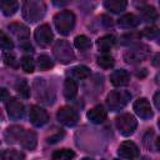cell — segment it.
Masks as SVG:
<instances>
[{"label":"cell","instance_id":"1","mask_svg":"<svg viewBox=\"0 0 160 160\" xmlns=\"http://www.w3.org/2000/svg\"><path fill=\"white\" fill-rule=\"evenodd\" d=\"M55 26L61 35H69L75 25V15L71 11H60L54 18Z\"/></svg>","mask_w":160,"mask_h":160},{"label":"cell","instance_id":"2","mask_svg":"<svg viewBox=\"0 0 160 160\" xmlns=\"http://www.w3.org/2000/svg\"><path fill=\"white\" fill-rule=\"evenodd\" d=\"M22 16L30 22H35L44 16V6L34 0H24L21 6Z\"/></svg>","mask_w":160,"mask_h":160},{"label":"cell","instance_id":"3","mask_svg":"<svg viewBox=\"0 0 160 160\" xmlns=\"http://www.w3.org/2000/svg\"><path fill=\"white\" fill-rule=\"evenodd\" d=\"M115 125H116V129L119 130V132L121 135L130 136L136 130L138 121H136V119L131 114H121L120 116L116 118Z\"/></svg>","mask_w":160,"mask_h":160},{"label":"cell","instance_id":"4","mask_svg":"<svg viewBox=\"0 0 160 160\" xmlns=\"http://www.w3.org/2000/svg\"><path fill=\"white\" fill-rule=\"evenodd\" d=\"M131 95L125 91V90H115V91H111L108 98H106V102H108V106L110 108L111 111H118L120 109H122L130 100Z\"/></svg>","mask_w":160,"mask_h":160},{"label":"cell","instance_id":"5","mask_svg":"<svg viewBox=\"0 0 160 160\" xmlns=\"http://www.w3.org/2000/svg\"><path fill=\"white\" fill-rule=\"evenodd\" d=\"M54 55L61 64H69L75 59L74 51L71 50L69 42L65 40H59L54 45Z\"/></svg>","mask_w":160,"mask_h":160},{"label":"cell","instance_id":"6","mask_svg":"<svg viewBox=\"0 0 160 160\" xmlns=\"http://www.w3.org/2000/svg\"><path fill=\"white\" fill-rule=\"evenodd\" d=\"M56 119L65 126H74L78 122V114L70 106H62L56 112Z\"/></svg>","mask_w":160,"mask_h":160},{"label":"cell","instance_id":"7","mask_svg":"<svg viewBox=\"0 0 160 160\" xmlns=\"http://www.w3.org/2000/svg\"><path fill=\"white\" fill-rule=\"evenodd\" d=\"M146 56H148V48L144 46V45L134 46V48L129 49L128 51H125V54H124V59H125L126 62H129V64L140 62V61H142Z\"/></svg>","mask_w":160,"mask_h":160},{"label":"cell","instance_id":"8","mask_svg":"<svg viewBox=\"0 0 160 160\" xmlns=\"http://www.w3.org/2000/svg\"><path fill=\"white\" fill-rule=\"evenodd\" d=\"M29 119L34 126L40 128V126H44L49 121V115L46 110H44L42 108L38 105H32L29 111Z\"/></svg>","mask_w":160,"mask_h":160},{"label":"cell","instance_id":"9","mask_svg":"<svg viewBox=\"0 0 160 160\" xmlns=\"http://www.w3.org/2000/svg\"><path fill=\"white\" fill-rule=\"evenodd\" d=\"M34 36H35L36 42H38L40 46H42V48L50 45V42L52 41V38H54V36H52L51 28H50L48 24H42V25H40V26L35 30Z\"/></svg>","mask_w":160,"mask_h":160},{"label":"cell","instance_id":"10","mask_svg":"<svg viewBox=\"0 0 160 160\" xmlns=\"http://www.w3.org/2000/svg\"><path fill=\"white\" fill-rule=\"evenodd\" d=\"M132 108H134V111L136 112V115L144 120H148V119L152 118V115H154L151 105L148 101V99H145V98H139L138 100H135Z\"/></svg>","mask_w":160,"mask_h":160},{"label":"cell","instance_id":"11","mask_svg":"<svg viewBox=\"0 0 160 160\" xmlns=\"http://www.w3.org/2000/svg\"><path fill=\"white\" fill-rule=\"evenodd\" d=\"M134 5H135V8L139 10L140 16H141L145 21H154V20L158 19V12H156V10H155L151 5L146 4L145 1L136 0V1L134 2Z\"/></svg>","mask_w":160,"mask_h":160},{"label":"cell","instance_id":"12","mask_svg":"<svg viewBox=\"0 0 160 160\" xmlns=\"http://www.w3.org/2000/svg\"><path fill=\"white\" fill-rule=\"evenodd\" d=\"M6 110L8 114L11 119L14 120H19L22 118L24 115V105L20 100L15 99V98H9L6 101Z\"/></svg>","mask_w":160,"mask_h":160},{"label":"cell","instance_id":"13","mask_svg":"<svg viewBox=\"0 0 160 160\" xmlns=\"http://www.w3.org/2000/svg\"><path fill=\"white\" fill-rule=\"evenodd\" d=\"M118 154L122 159H135L139 156V148L132 141H124L120 144Z\"/></svg>","mask_w":160,"mask_h":160},{"label":"cell","instance_id":"14","mask_svg":"<svg viewBox=\"0 0 160 160\" xmlns=\"http://www.w3.org/2000/svg\"><path fill=\"white\" fill-rule=\"evenodd\" d=\"M86 116H88V119H89L91 122H94V124H101V122H104V121L106 120L108 112H106V110H105L101 105H96V106L91 108V109L88 111Z\"/></svg>","mask_w":160,"mask_h":160},{"label":"cell","instance_id":"15","mask_svg":"<svg viewBox=\"0 0 160 160\" xmlns=\"http://www.w3.org/2000/svg\"><path fill=\"white\" fill-rule=\"evenodd\" d=\"M110 81L114 86H125L130 81V74L124 69L115 70L110 75Z\"/></svg>","mask_w":160,"mask_h":160},{"label":"cell","instance_id":"16","mask_svg":"<svg viewBox=\"0 0 160 160\" xmlns=\"http://www.w3.org/2000/svg\"><path fill=\"white\" fill-rule=\"evenodd\" d=\"M19 141L21 144L22 148L28 149V150H32L35 149L36 146V142H38V138H36V134L31 130H25L22 131V134L20 135L19 138Z\"/></svg>","mask_w":160,"mask_h":160},{"label":"cell","instance_id":"17","mask_svg":"<svg viewBox=\"0 0 160 160\" xmlns=\"http://www.w3.org/2000/svg\"><path fill=\"white\" fill-rule=\"evenodd\" d=\"M119 25L121 28H125V29H132V28H136L139 24H140V18H138L136 15L134 14H125L122 15L120 19H119Z\"/></svg>","mask_w":160,"mask_h":160},{"label":"cell","instance_id":"18","mask_svg":"<svg viewBox=\"0 0 160 160\" xmlns=\"http://www.w3.org/2000/svg\"><path fill=\"white\" fill-rule=\"evenodd\" d=\"M128 0H104V6L115 14H119L126 9Z\"/></svg>","mask_w":160,"mask_h":160},{"label":"cell","instance_id":"19","mask_svg":"<svg viewBox=\"0 0 160 160\" xmlns=\"http://www.w3.org/2000/svg\"><path fill=\"white\" fill-rule=\"evenodd\" d=\"M115 36L114 35H105L96 40V46L101 52H108L115 44Z\"/></svg>","mask_w":160,"mask_h":160},{"label":"cell","instance_id":"20","mask_svg":"<svg viewBox=\"0 0 160 160\" xmlns=\"http://www.w3.org/2000/svg\"><path fill=\"white\" fill-rule=\"evenodd\" d=\"M1 11L6 16H11L16 12L19 9V1L18 0H0Z\"/></svg>","mask_w":160,"mask_h":160},{"label":"cell","instance_id":"21","mask_svg":"<svg viewBox=\"0 0 160 160\" xmlns=\"http://www.w3.org/2000/svg\"><path fill=\"white\" fill-rule=\"evenodd\" d=\"M78 94V84L74 79H66L64 82V96L68 100H71Z\"/></svg>","mask_w":160,"mask_h":160},{"label":"cell","instance_id":"22","mask_svg":"<svg viewBox=\"0 0 160 160\" xmlns=\"http://www.w3.org/2000/svg\"><path fill=\"white\" fill-rule=\"evenodd\" d=\"M9 29L11 30V32H14L20 40H28L29 36V29L21 24H11L9 26Z\"/></svg>","mask_w":160,"mask_h":160},{"label":"cell","instance_id":"23","mask_svg":"<svg viewBox=\"0 0 160 160\" xmlns=\"http://www.w3.org/2000/svg\"><path fill=\"white\" fill-rule=\"evenodd\" d=\"M24 131V128L21 126H11L6 131H5V139L10 142V141H15V140H19L20 135L22 134Z\"/></svg>","mask_w":160,"mask_h":160},{"label":"cell","instance_id":"24","mask_svg":"<svg viewBox=\"0 0 160 160\" xmlns=\"http://www.w3.org/2000/svg\"><path fill=\"white\" fill-rule=\"evenodd\" d=\"M51 158L54 160H69V159L75 158V152L72 150H69V149H61V150L54 151Z\"/></svg>","mask_w":160,"mask_h":160},{"label":"cell","instance_id":"25","mask_svg":"<svg viewBox=\"0 0 160 160\" xmlns=\"http://www.w3.org/2000/svg\"><path fill=\"white\" fill-rule=\"evenodd\" d=\"M72 76L74 78H76V79H79V80H82V79H86V78H89V75H90V69L88 68V66H85V65H78V66H75L74 69H72Z\"/></svg>","mask_w":160,"mask_h":160},{"label":"cell","instance_id":"26","mask_svg":"<svg viewBox=\"0 0 160 160\" xmlns=\"http://www.w3.org/2000/svg\"><path fill=\"white\" fill-rule=\"evenodd\" d=\"M15 89L18 91V94H20V96L28 99L30 96V86L25 80H19L15 84Z\"/></svg>","mask_w":160,"mask_h":160},{"label":"cell","instance_id":"27","mask_svg":"<svg viewBox=\"0 0 160 160\" xmlns=\"http://www.w3.org/2000/svg\"><path fill=\"white\" fill-rule=\"evenodd\" d=\"M74 45H75V48L79 49V50H86V49L90 48L91 42H90V40H89L88 36H85V35H79V36L75 38Z\"/></svg>","mask_w":160,"mask_h":160},{"label":"cell","instance_id":"28","mask_svg":"<svg viewBox=\"0 0 160 160\" xmlns=\"http://www.w3.org/2000/svg\"><path fill=\"white\" fill-rule=\"evenodd\" d=\"M38 66L40 70H49L54 66V62L48 55L42 54V55H39L38 58Z\"/></svg>","mask_w":160,"mask_h":160},{"label":"cell","instance_id":"29","mask_svg":"<svg viewBox=\"0 0 160 160\" xmlns=\"http://www.w3.org/2000/svg\"><path fill=\"white\" fill-rule=\"evenodd\" d=\"M114 64H115L114 58L110 56V55L105 54V55H101V56L98 58V65L102 69H110V68L114 66Z\"/></svg>","mask_w":160,"mask_h":160},{"label":"cell","instance_id":"30","mask_svg":"<svg viewBox=\"0 0 160 160\" xmlns=\"http://www.w3.org/2000/svg\"><path fill=\"white\" fill-rule=\"evenodd\" d=\"M21 68H22V70L25 72L31 74L34 71V69H35V62H34L31 56H24L21 59Z\"/></svg>","mask_w":160,"mask_h":160},{"label":"cell","instance_id":"31","mask_svg":"<svg viewBox=\"0 0 160 160\" xmlns=\"http://www.w3.org/2000/svg\"><path fill=\"white\" fill-rule=\"evenodd\" d=\"M1 158L4 160H20V159H24V154L16 151V150H5L2 154H1Z\"/></svg>","mask_w":160,"mask_h":160},{"label":"cell","instance_id":"32","mask_svg":"<svg viewBox=\"0 0 160 160\" xmlns=\"http://www.w3.org/2000/svg\"><path fill=\"white\" fill-rule=\"evenodd\" d=\"M0 46L2 50H11L14 48V44L11 41V39L4 32L1 31V36H0Z\"/></svg>","mask_w":160,"mask_h":160},{"label":"cell","instance_id":"33","mask_svg":"<svg viewBox=\"0 0 160 160\" xmlns=\"http://www.w3.org/2000/svg\"><path fill=\"white\" fill-rule=\"evenodd\" d=\"M2 59H4V62L11 68H18V61H16V58L14 54H11L10 51L9 52H4L2 54Z\"/></svg>","mask_w":160,"mask_h":160},{"label":"cell","instance_id":"34","mask_svg":"<svg viewBox=\"0 0 160 160\" xmlns=\"http://www.w3.org/2000/svg\"><path fill=\"white\" fill-rule=\"evenodd\" d=\"M158 34H159V30H158L155 26L146 28V29H144V31H142V35L146 36V38H149V39H154V38H156Z\"/></svg>","mask_w":160,"mask_h":160},{"label":"cell","instance_id":"35","mask_svg":"<svg viewBox=\"0 0 160 160\" xmlns=\"http://www.w3.org/2000/svg\"><path fill=\"white\" fill-rule=\"evenodd\" d=\"M64 136V132L61 131V132H58L56 135H54V136H50L49 139H48V142L49 144H52V142H56V141H59L61 138Z\"/></svg>","mask_w":160,"mask_h":160},{"label":"cell","instance_id":"36","mask_svg":"<svg viewBox=\"0 0 160 160\" xmlns=\"http://www.w3.org/2000/svg\"><path fill=\"white\" fill-rule=\"evenodd\" d=\"M51 1H52V4L55 6H59V8L65 6V5H68L70 2V0H51Z\"/></svg>","mask_w":160,"mask_h":160},{"label":"cell","instance_id":"37","mask_svg":"<svg viewBox=\"0 0 160 160\" xmlns=\"http://www.w3.org/2000/svg\"><path fill=\"white\" fill-rule=\"evenodd\" d=\"M154 104H155V106L160 110V91H158V92L154 95Z\"/></svg>","mask_w":160,"mask_h":160},{"label":"cell","instance_id":"38","mask_svg":"<svg viewBox=\"0 0 160 160\" xmlns=\"http://www.w3.org/2000/svg\"><path fill=\"white\" fill-rule=\"evenodd\" d=\"M9 98H10V95L8 94L6 89H1V100H2V101H6Z\"/></svg>","mask_w":160,"mask_h":160},{"label":"cell","instance_id":"39","mask_svg":"<svg viewBox=\"0 0 160 160\" xmlns=\"http://www.w3.org/2000/svg\"><path fill=\"white\" fill-rule=\"evenodd\" d=\"M152 64H154V65H159V64H160V54H156V55H155V58H154V60H152Z\"/></svg>","mask_w":160,"mask_h":160},{"label":"cell","instance_id":"40","mask_svg":"<svg viewBox=\"0 0 160 160\" xmlns=\"http://www.w3.org/2000/svg\"><path fill=\"white\" fill-rule=\"evenodd\" d=\"M155 146H156L158 151H160V136L156 139V141H155Z\"/></svg>","mask_w":160,"mask_h":160},{"label":"cell","instance_id":"41","mask_svg":"<svg viewBox=\"0 0 160 160\" xmlns=\"http://www.w3.org/2000/svg\"><path fill=\"white\" fill-rule=\"evenodd\" d=\"M156 38H158V44L160 45V31H159V34H158V36H156Z\"/></svg>","mask_w":160,"mask_h":160},{"label":"cell","instance_id":"42","mask_svg":"<svg viewBox=\"0 0 160 160\" xmlns=\"http://www.w3.org/2000/svg\"><path fill=\"white\" fill-rule=\"evenodd\" d=\"M158 125H159V128H160V119H159V121H158Z\"/></svg>","mask_w":160,"mask_h":160},{"label":"cell","instance_id":"43","mask_svg":"<svg viewBox=\"0 0 160 160\" xmlns=\"http://www.w3.org/2000/svg\"><path fill=\"white\" fill-rule=\"evenodd\" d=\"M159 4H160V0H159Z\"/></svg>","mask_w":160,"mask_h":160}]
</instances>
